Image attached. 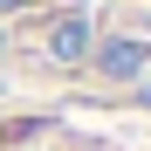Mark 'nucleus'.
<instances>
[{"mask_svg": "<svg viewBox=\"0 0 151 151\" xmlns=\"http://www.w3.org/2000/svg\"><path fill=\"white\" fill-rule=\"evenodd\" d=\"M89 48H96V35H89V21H83V14H62L55 28L41 35V55H48V62H62V69L89 62Z\"/></svg>", "mask_w": 151, "mask_h": 151, "instance_id": "nucleus-1", "label": "nucleus"}, {"mask_svg": "<svg viewBox=\"0 0 151 151\" xmlns=\"http://www.w3.org/2000/svg\"><path fill=\"white\" fill-rule=\"evenodd\" d=\"M35 7V0H0V14H28Z\"/></svg>", "mask_w": 151, "mask_h": 151, "instance_id": "nucleus-3", "label": "nucleus"}, {"mask_svg": "<svg viewBox=\"0 0 151 151\" xmlns=\"http://www.w3.org/2000/svg\"><path fill=\"white\" fill-rule=\"evenodd\" d=\"M89 55H96V69H103L110 83H137V76H144V62H151V41H131V35H117V41H96Z\"/></svg>", "mask_w": 151, "mask_h": 151, "instance_id": "nucleus-2", "label": "nucleus"}]
</instances>
